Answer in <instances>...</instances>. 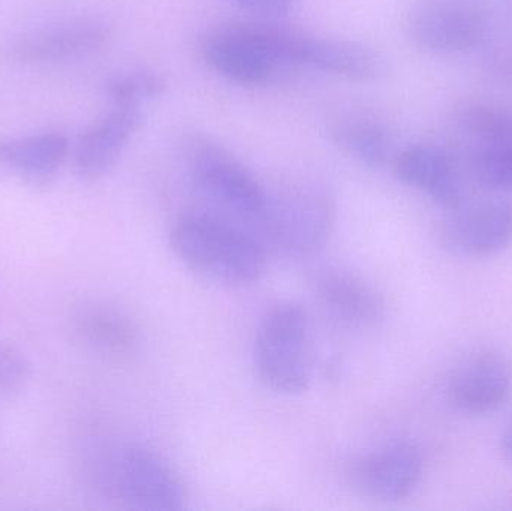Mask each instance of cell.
Wrapping results in <instances>:
<instances>
[{
	"label": "cell",
	"instance_id": "6da1fadb",
	"mask_svg": "<svg viewBox=\"0 0 512 511\" xmlns=\"http://www.w3.org/2000/svg\"><path fill=\"white\" fill-rule=\"evenodd\" d=\"M168 240L188 269L218 284H254L267 267V246L261 237L216 210L183 212L171 225Z\"/></svg>",
	"mask_w": 512,
	"mask_h": 511
},
{
	"label": "cell",
	"instance_id": "7a4b0ae2",
	"mask_svg": "<svg viewBox=\"0 0 512 511\" xmlns=\"http://www.w3.org/2000/svg\"><path fill=\"white\" fill-rule=\"evenodd\" d=\"M301 30L264 21H239L209 30L201 41L206 62L228 80L259 86L300 66Z\"/></svg>",
	"mask_w": 512,
	"mask_h": 511
},
{
	"label": "cell",
	"instance_id": "3957f363",
	"mask_svg": "<svg viewBox=\"0 0 512 511\" xmlns=\"http://www.w3.org/2000/svg\"><path fill=\"white\" fill-rule=\"evenodd\" d=\"M312 320L303 306L291 300L273 303L262 314L252 345L256 377L280 395H301L315 374Z\"/></svg>",
	"mask_w": 512,
	"mask_h": 511
},
{
	"label": "cell",
	"instance_id": "277c9868",
	"mask_svg": "<svg viewBox=\"0 0 512 511\" xmlns=\"http://www.w3.org/2000/svg\"><path fill=\"white\" fill-rule=\"evenodd\" d=\"M336 225V203L325 186L292 180L268 192L262 219V242L289 258H309L330 240Z\"/></svg>",
	"mask_w": 512,
	"mask_h": 511
},
{
	"label": "cell",
	"instance_id": "5b68a950",
	"mask_svg": "<svg viewBox=\"0 0 512 511\" xmlns=\"http://www.w3.org/2000/svg\"><path fill=\"white\" fill-rule=\"evenodd\" d=\"M186 164L195 188L216 212L246 227H261L268 191L230 150L212 138L194 135L186 144Z\"/></svg>",
	"mask_w": 512,
	"mask_h": 511
},
{
	"label": "cell",
	"instance_id": "8992f818",
	"mask_svg": "<svg viewBox=\"0 0 512 511\" xmlns=\"http://www.w3.org/2000/svg\"><path fill=\"white\" fill-rule=\"evenodd\" d=\"M105 489L126 509L183 510L185 483L173 465L146 446H125L110 458L102 474Z\"/></svg>",
	"mask_w": 512,
	"mask_h": 511
},
{
	"label": "cell",
	"instance_id": "52a82bcc",
	"mask_svg": "<svg viewBox=\"0 0 512 511\" xmlns=\"http://www.w3.org/2000/svg\"><path fill=\"white\" fill-rule=\"evenodd\" d=\"M405 26L411 41L423 50L463 53L486 39L489 15L468 0H423L412 6Z\"/></svg>",
	"mask_w": 512,
	"mask_h": 511
},
{
	"label": "cell",
	"instance_id": "ba28073f",
	"mask_svg": "<svg viewBox=\"0 0 512 511\" xmlns=\"http://www.w3.org/2000/svg\"><path fill=\"white\" fill-rule=\"evenodd\" d=\"M439 245L460 258H489L512 245V203L483 200L450 210L438 231Z\"/></svg>",
	"mask_w": 512,
	"mask_h": 511
},
{
	"label": "cell",
	"instance_id": "9c48e42d",
	"mask_svg": "<svg viewBox=\"0 0 512 511\" xmlns=\"http://www.w3.org/2000/svg\"><path fill=\"white\" fill-rule=\"evenodd\" d=\"M423 476V452L417 444L406 440L391 441L360 456L346 471L355 491L385 503L411 497Z\"/></svg>",
	"mask_w": 512,
	"mask_h": 511
},
{
	"label": "cell",
	"instance_id": "30bf717a",
	"mask_svg": "<svg viewBox=\"0 0 512 511\" xmlns=\"http://www.w3.org/2000/svg\"><path fill=\"white\" fill-rule=\"evenodd\" d=\"M512 390L510 360L496 350L475 351L448 378L447 398L460 413L483 416L505 405Z\"/></svg>",
	"mask_w": 512,
	"mask_h": 511
},
{
	"label": "cell",
	"instance_id": "8fae6325",
	"mask_svg": "<svg viewBox=\"0 0 512 511\" xmlns=\"http://www.w3.org/2000/svg\"><path fill=\"white\" fill-rule=\"evenodd\" d=\"M316 302L328 318L357 332L376 329L387 314L384 297L351 270L327 267L312 279Z\"/></svg>",
	"mask_w": 512,
	"mask_h": 511
},
{
	"label": "cell",
	"instance_id": "7c38bea8",
	"mask_svg": "<svg viewBox=\"0 0 512 511\" xmlns=\"http://www.w3.org/2000/svg\"><path fill=\"white\" fill-rule=\"evenodd\" d=\"M141 123L140 107L114 105L110 113L86 129L74 150L75 174L84 182L107 176Z\"/></svg>",
	"mask_w": 512,
	"mask_h": 511
},
{
	"label": "cell",
	"instance_id": "4fadbf2b",
	"mask_svg": "<svg viewBox=\"0 0 512 511\" xmlns=\"http://www.w3.org/2000/svg\"><path fill=\"white\" fill-rule=\"evenodd\" d=\"M394 173L403 185L423 192L442 209L465 203L459 170L444 149L432 144H414L394 158Z\"/></svg>",
	"mask_w": 512,
	"mask_h": 511
},
{
	"label": "cell",
	"instance_id": "5bb4252c",
	"mask_svg": "<svg viewBox=\"0 0 512 511\" xmlns=\"http://www.w3.org/2000/svg\"><path fill=\"white\" fill-rule=\"evenodd\" d=\"M107 24L96 20L74 21L18 39L6 47L9 60L24 65L60 62L99 50L110 39Z\"/></svg>",
	"mask_w": 512,
	"mask_h": 511
},
{
	"label": "cell",
	"instance_id": "9a60e30c",
	"mask_svg": "<svg viewBox=\"0 0 512 511\" xmlns=\"http://www.w3.org/2000/svg\"><path fill=\"white\" fill-rule=\"evenodd\" d=\"M71 335L84 350L108 359H125L137 350L134 321L107 303H84L71 315Z\"/></svg>",
	"mask_w": 512,
	"mask_h": 511
},
{
	"label": "cell",
	"instance_id": "2e32d148",
	"mask_svg": "<svg viewBox=\"0 0 512 511\" xmlns=\"http://www.w3.org/2000/svg\"><path fill=\"white\" fill-rule=\"evenodd\" d=\"M303 65L364 83L382 80L390 72L387 57L369 45L310 33L304 35Z\"/></svg>",
	"mask_w": 512,
	"mask_h": 511
},
{
	"label": "cell",
	"instance_id": "e0dca14e",
	"mask_svg": "<svg viewBox=\"0 0 512 511\" xmlns=\"http://www.w3.org/2000/svg\"><path fill=\"white\" fill-rule=\"evenodd\" d=\"M68 155V137L60 132L0 140V168L32 186L48 185Z\"/></svg>",
	"mask_w": 512,
	"mask_h": 511
},
{
	"label": "cell",
	"instance_id": "ac0fdd59",
	"mask_svg": "<svg viewBox=\"0 0 512 511\" xmlns=\"http://www.w3.org/2000/svg\"><path fill=\"white\" fill-rule=\"evenodd\" d=\"M328 135L343 150L369 167H381L391 152L387 128L372 114L343 110L328 120Z\"/></svg>",
	"mask_w": 512,
	"mask_h": 511
},
{
	"label": "cell",
	"instance_id": "d6986e66",
	"mask_svg": "<svg viewBox=\"0 0 512 511\" xmlns=\"http://www.w3.org/2000/svg\"><path fill=\"white\" fill-rule=\"evenodd\" d=\"M457 125L483 143H512V108L495 102H463L454 110Z\"/></svg>",
	"mask_w": 512,
	"mask_h": 511
},
{
	"label": "cell",
	"instance_id": "ffe728a7",
	"mask_svg": "<svg viewBox=\"0 0 512 511\" xmlns=\"http://www.w3.org/2000/svg\"><path fill=\"white\" fill-rule=\"evenodd\" d=\"M472 173L484 188L512 192V144H481L472 158Z\"/></svg>",
	"mask_w": 512,
	"mask_h": 511
},
{
	"label": "cell",
	"instance_id": "44dd1931",
	"mask_svg": "<svg viewBox=\"0 0 512 511\" xmlns=\"http://www.w3.org/2000/svg\"><path fill=\"white\" fill-rule=\"evenodd\" d=\"M165 87L167 81L158 72L137 69L111 78L107 92L114 105L141 108L143 102L159 98L165 92Z\"/></svg>",
	"mask_w": 512,
	"mask_h": 511
},
{
	"label": "cell",
	"instance_id": "7402d4cb",
	"mask_svg": "<svg viewBox=\"0 0 512 511\" xmlns=\"http://www.w3.org/2000/svg\"><path fill=\"white\" fill-rule=\"evenodd\" d=\"M32 366L27 357L11 344L0 342V396L14 398L29 386Z\"/></svg>",
	"mask_w": 512,
	"mask_h": 511
},
{
	"label": "cell",
	"instance_id": "603a6c76",
	"mask_svg": "<svg viewBox=\"0 0 512 511\" xmlns=\"http://www.w3.org/2000/svg\"><path fill=\"white\" fill-rule=\"evenodd\" d=\"M240 8L261 17H280L294 6L295 0H233Z\"/></svg>",
	"mask_w": 512,
	"mask_h": 511
},
{
	"label": "cell",
	"instance_id": "cb8c5ba5",
	"mask_svg": "<svg viewBox=\"0 0 512 511\" xmlns=\"http://www.w3.org/2000/svg\"><path fill=\"white\" fill-rule=\"evenodd\" d=\"M499 450H501L502 459L512 465V422L511 425L505 429L504 434H502Z\"/></svg>",
	"mask_w": 512,
	"mask_h": 511
}]
</instances>
